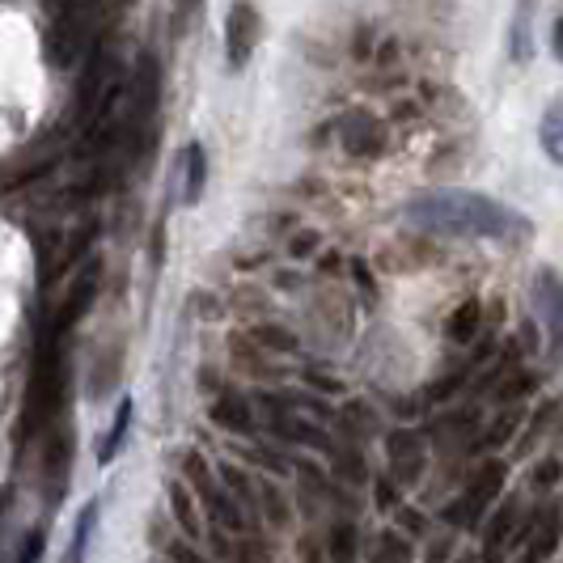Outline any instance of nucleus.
<instances>
[{"instance_id": "nucleus-1", "label": "nucleus", "mask_w": 563, "mask_h": 563, "mask_svg": "<svg viewBox=\"0 0 563 563\" xmlns=\"http://www.w3.org/2000/svg\"><path fill=\"white\" fill-rule=\"evenodd\" d=\"M407 221L423 233H441V238H483V242H500V246H526L534 238V225L508 208L500 199L479 196V191H423L407 203Z\"/></svg>"}, {"instance_id": "nucleus-2", "label": "nucleus", "mask_w": 563, "mask_h": 563, "mask_svg": "<svg viewBox=\"0 0 563 563\" xmlns=\"http://www.w3.org/2000/svg\"><path fill=\"white\" fill-rule=\"evenodd\" d=\"M505 479H508L505 462H496V457L479 462L475 475H471L466 487H462V496H457L453 505H445L441 521L453 526V530H479L483 517H487V508L496 505V496L505 492Z\"/></svg>"}, {"instance_id": "nucleus-3", "label": "nucleus", "mask_w": 563, "mask_h": 563, "mask_svg": "<svg viewBox=\"0 0 563 563\" xmlns=\"http://www.w3.org/2000/svg\"><path fill=\"white\" fill-rule=\"evenodd\" d=\"M517 538H526L521 563H547L555 555V547H560V538H563V505H542L534 517L517 530Z\"/></svg>"}, {"instance_id": "nucleus-4", "label": "nucleus", "mask_w": 563, "mask_h": 563, "mask_svg": "<svg viewBox=\"0 0 563 563\" xmlns=\"http://www.w3.org/2000/svg\"><path fill=\"white\" fill-rule=\"evenodd\" d=\"M98 284H102V263H98V258H89V263H85V272L77 276V284L68 288L64 306H59L56 318H52V335H47V343H59V339L77 327V318H81V313L89 310V301L98 297Z\"/></svg>"}, {"instance_id": "nucleus-5", "label": "nucleus", "mask_w": 563, "mask_h": 563, "mask_svg": "<svg viewBox=\"0 0 563 563\" xmlns=\"http://www.w3.org/2000/svg\"><path fill=\"white\" fill-rule=\"evenodd\" d=\"M530 301H534L538 322H542L547 335H551V347L560 352L563 347V276L560 272L542 267L534 276V284H530Z\"/></svg>"}, {"instance_id": "nucleus-6", "label": "nucleus", "mask_w": 563, "mask_h": 563, "mask_svg": "<svg viewBox=\"0 0 563 563\" xmlns=\"http://www.w3.org/2000/svg\"><path fill=\"white\" fill-rule=\"evenodd\" d=\"M254 43H258V13H254L251 0H238L225 18V56L229 68H246L254 56Z\"/></svg>"}, {"instance_id": "nucleus-7", "label": "nucleus", "mask_w": 563, "mask_h": 563, "mask_svg": "<svg viewBox=\"0 0 563 563\" xmlns=\"http://www.w3.org/2000/svg\"><path fill=\"white\" fill-rule=\"evenodd\" d=\"M339 141L352 157H377L386 148V123L368 111H347L339 123Z\"/></svg>"}, {"instance_id": "nucleus-8", "label": "nucleus", "mask_w": 563, "mask_h": 563, "mask_svg": "<svg viewBox=\"0 0 563 563\" xmlns=\"http://www.w3.org/2000/svg\"><path fill=\"white\" fill-rule=\"evenodd\" d=\"M423 432L420 428H390L386 432V450H390V466H395V479L402 487H411V483L423 475Z\"/></svg>"}, {"instance_id": "nucleus-9", "label": "nucleus", "mask_w": 563, "mask_h": 563, "mask_svg": "<svg viewBox=\"0 0 563 563\" xmlns=\"http://www.w3.org/2000/svg\"><path fill=\"white\" fill-rule=\"evenodd\" d=\"M475 432H479V416L475 411H462V416H441V420L428 428V441L441 453H457L475 441Z\"/></svg>"}, {"instance_id": "nucleus-10", "label": "nucleus", "mask_w": 563, "mask_h": 563, "mask_svg": "<svg viewBox=\"0 0 563 563\" xmlns=\"http://www.w3.org/2000/svg\"><path fill=\"white\" fill-rule=\"evenodd\" d=\"M272 428H276V437L292 441V445H310V450L335 453V441H331L322 428H313V423H306V420H292V416H288V407H284V411H276Z\"/></svg>"}, {"instance_id": "nucleus-11", "label": "nucleus", "mask_w": 563, "mask_h": 563, "mask_svg": "<svg viewBox=\"0 0 563 563\" xmlns=\"http://www.w3.org/2000/svg\"><path fill=\"white\" fill-rule=\"evenodd\" d=\"M68 466H73V437L59 432L56 441L47 445V457H43V475H47V487H52V500H59L64 487H68Z\"/></svg>"}, {"instance_id": "nucleus-12", "label": "nucleus", "mask_w": 563, "mask_h": 563, "mask_svg": "<svg viewBox=\"0 0 563 563\" xmlns=\"http://www.w3.org/2000/svg\"><path fill=\"white\" fill-rule=\"evenodd\" d=\"M208 420L217 423V428H225V432H251V428H254V411H251V402H246V398L217 395L212 411H208Z\"/></svg>"}, {"instance_id": "nucleus-13", "label": "nucleus", "mask_w": 563, "mask_h": 563, "mask_svg": "<svg viewBox=\"0 0 563 563\" xmlns=\"http://www.w3.org/2000/svg\"><path fill=\"white\" fill-rule=\"evenodd\" d=\"M530 22H534V0H517V18H512V30H508V56L517 64L534 56V34H530Z\"/></svg>"}, {"instance_id": "nucleus-14", "label": "nucleus", "mask_w": 563, "mask_h": 563, "mask_svg": "<svg viewBox=\"0 0 563 563\" xmlns=\"http://www.w3.org/2000/svg\"><path fill=\"white\" fill-rule=\"evenodd\" d=\"M479 327H483V306L479 301H462V306L450 313V322H445V335H450V343L466 347V343H475Z\"/></svg>"}, {"instance_id": "nucleus-15", "label": "nucleus", "mask_w": 563, "mask_h": 563, "mask_svg": "<svg viewBox=\"0 0 563 563\" xmlns=\"http://www.w3.org/2000/svg\"><path fill=\"white\" fill-rule=\"evenodd\" d=\"M327 555L335 563H356L361 560V530L352 521H335L327 534Z\"/></svg>"}, {"instance_id": "nucleus-16", "label": "nucleus", "mask_w": 563, "mask_h": 563, "mask_svg": "<svg viewBox=\"0 0 563 563\" xmlns=\"http://www.w3.org/2000/svg\"><path fill=\"white\" fill-rule=\"evenodd\" d=\"M538 141H542V153L563 166V102H551L547 114H542V123H538Z\"/></svg>"}, {"instance_id": "nucleus-17", "label": "nucleus", "mask_w": 563, "mask_h": 563, "mask_svg": "<svg viewBox=\"0 0 563 563\" xmlns=\"http://www.w3.org/2000/svg\"><path fill=\"white\" fill-rule=\"evenodd\" d=\"M183 162H187V187H183V203H199V196H203V183H208V157H203V144H187Z\"/></svg>"}, {"instance_id": "nucleus-18", "label": "nucleus", "mask_w": 563, "mask_h": 563, "mask_svg": "<svg viewBox=\"0 0 563 563\" xmlns=\"http://www.w3.org/2000/svg\"><path fill=\"white\" fill-rule=\"evenodd\" d=\"M98 500H89L81 508V517H77V530H73V542H68V551H64V563H85V551H89V538H93V521H98Z\"/></svg>"}, {"instance_id": "nucleus-19", "label": "nucleus", "mask_w": 563, "mask_h": 563, "mask_svg": "<svg viewBox=\"0 0 563 563\" xmlns=\"http://www.w3.org/2000/svg\"><path fill=\"white\" fill-rule=\"evenodd\" d=\"M128 428H132V398H123V402H119V416H114L111 432H107V437H102V445H98V462H111L114 453L123 450Z\"/></svg>"}, {"instance_id": "nucleus-20", "label": "nucleus", "mask_w": 563, "mask_h": 563, "mask_svg": "<svg viewBox=\"0 0 563 563\" xmlns=\"http://www.w3.org/2000/svg\"><path fill=\"white\" fill-rule=\"evenodd\" d=\"M416 560V551H411V542L395 530H386V534H377V547H373V560L368 563H411Z\"/></svg>"}, {"instance_id": "nucleus-21", "label": "nucleus", "mask_w": 563, "mask_h": 563, "mask_svg": "<svg viewBox=\"0 0 563 563\" xmlns=\"http://www.w3.org/2000/svg\"><path fill=\"white\" fill-rule=\"evenodd\" d=\"M251 339L254 347H267V352H297V335L292 331H284V327H276V322H258V327H251Z\"/></svg>"}, {"instance_id": "nucleus-22", "label": "nucleus", "mask_w": 563, "mask_h": 563, "mask_svg": "<svg viewBox=\"0 0 563 563\" xmlns=\"http://www.w3.org/2000/svg\"><path fill=\"white\" fill-rule=\"evenodd\" d=\"M221 479L229 483V492H233V500H238V505H251V512L258 508V487L251 483L246 471H238L233 462H221Z\"/></svg>"}, {"instance_id": "nucleus-23", "label": "nucleus", "mask_w": 563, "mask_h": 563, "mask_svg": "<svg viewBox=\"0 0 563 563\" xmlns=\"http://www.w3.org/2000/svg\"><path fill=\"white\" fill-rule=\"evenodd\" d=\"M555 416H560V402H542V407H538L534 423H530V428H526V437L517 441V457H526V453L534 450L538 441H542V432L555 423Z\"/></svg>"}, {"instance_id": "nucleus-24", "label": "nucleus", "mask_w": 563, "mask_h": 563, "mask_svg": "<svg viewBox=\"0 0 563 563\" xmlns=\"http://www.w3.org/2000/svg\"><path fill=\"white\" fill-rule=\"evenodd\" d=\"M258 505H263V512H267V521H272V526H280V530L292 521L288 500H284V492L276 487V483H258Z\"/></svg>"}, {"instance_id": "nucleus-25", "label": "nucleus", "mask_w": 563, "mask_h": 563, "mask_svg": "<svg viewBox=\"0 0 563 563\" xmlns=\"http://www.w3.org/2000/svg\"><path fill=\"white\" fill-rule=\"evenodd\" d=\"M169 508H174V517H178V526H183L187 534H199L196 500H191V492H187L183 483H174V487H169Z\"/></svg>"}, {"instance_id": "nucleus-26", "label": "nucleus", "mask_w": 563, "mask_h": 563, "mask_svg": "<svg viewBox=\"0 0 563 563\" xmlns=\"http://www.w3.org/2000/svg\"><path fill=\"white\" fill-rule=\"evenodd\" d=\"M331 462H335V475L343 483H352V487H361V483L368 479V466H365V457L356 450H335L331 453Z\"/></svg>"}, {"instance_id": "nucleus-27", "label": "nucleus", "mask_w": 563, "mask_h": 563, "mask_svg": "<svg viewBox=\"0 0 563 563\" xmlns=\"http://www.w3.org/2000/svg\"><path fill=\"white\" fill-rule=\"evenodd\" d=\"M534 386H538L534 373H512V377H508L505 386L496 390V402H517V398L534 395Z\"/></svg>"}, {"instance_id": "nucleus-28", "label": "nucleus", "mask_w": 563, "mask_h": 563, "mask_svg": "<svg viewBox=\"0 0 563 563\" xmlns=\"http://www.w3.org/2000/svg\"><path fill=\"white\" fill-rule=\"evenodd\" d=\"M343 428H347V432H356V437H368V432H377V423H373V411H368L365 402H347V407H343Z\"/></svg>"}, {"instance_id": "nucleus-29", "label": "nucleus", "mask_w": 563, "mask_h": 563, "mask_svg": "<svg viewBox=\"0 0 563 563\" xmlns=\"http://www.w3.org/2000/svg\"><path fill=\"white\" fill-rule=\"evenodd\" d=\"M517 420H521L517 411H508V416H500V423H492V432L483 437V445H505L508 437H512V428H517Z\"/></svg>"}, {"instance_id": "nucleus-30", "label": "nucleus", "mask_w": 563, "mask_h": 563, "mask_svg": "<svg viewBox=\"0 0 563 563\" xmlns=\"http://www.w3.org/2000/svg\"><path fill=\"white\" fill-rule=\"evenodd\" d=\"M38 555H43V530H30L22 551H18V563H38Z\"/></svg>"}, {"instance_id": "nucleus-31", "label": "nucleus", "mask_w": 563, "mask_h": 563, "mask_svg": "<svg viewBox=\"0 0 563 563\" xmlns=\"http://www.w3.org/2000/svg\"><path fill=\"white\" fill-rule=\"evenodd\" d=\"M398 526L407 534H428V521H423V512H416V508H398Z\"/></svg>"}, {"instance_id": "nucleus-32", "label": "nucleus", "mask_w": 563, "mask_h": 563, "mask_svg": "<svg viewBox=\"0 0 563 563\" xmlns=\"http://www.w3.org/2000/svg\"><path fill=\"white\" fill-rule=\"evenodd\" d=\"M398 479H382L377 483V508H398Z\"/></svg>"}, {"instance_id": "nucleus-33", "label": "nucleus", "mask_w": 563, "mask_h": 563, "mask_svg": "<svg viewBox=\"0 0 563 563\" xmlns=\"http://www.w3.org/2000/svg\"><path fill=\"white\" fill-rule=\"evenodd\" d=\"M560 475H563V466L555 462V457H551V462H542V466L534 471V487H551V483L560 479Z\"/></svg>"}, {"instance_id": "nucleus-34", "label": "nucleus", "mask_w": 563, "mask_h": 563, "mask_svg": "<svg viewBox=\"0 0 563 563\" xmlns=\"http://www.w3.org/2000/svg\"><path fill=\"white\" fill-rule=\"evenodd\" d=\"M246 457H251V462H263V466H267V471H276V475H284V471H288V462H284V457H276L272 450H251Z\"/></svg>"}, {"instance_id": "nucleus-35", "label": "nucleus", "mask_w": 563, "mask_h": 563, "mask_svg": "<svg viewBox=\"0 0 563 563\" xmlns=\"http://www.w3.org/2000/svg\"><path fill=\"white\" fill-rule=\"evenodd\" d=\"M457 386H462V377H457V373H453V377H441V382L428 390V402H441V398H450Z\"/></svg>"}, {"instance_id": "nucleus-36", "label": "nucleus", "mask_w": 563, "mask_h": 563, "mask_svg": "<svg viewBox=\"0 0 563 563\" xmlns=\"http://www.w3.org/2000/svg\"><path fill=\"white\" fill-rule=\"evenodd\" d=\"M428 563H450V534H441L428 542Z\"/></svg>"}, {"instance_id": "nucleus-37", "label": "nucleus", "mask_w": 563, "mask_h": 563, "mask_svg": "<svg viewBox=\"0 0 563 563\" xmlns=\"http://www.w3.org/2000/svg\"><path fill=\"white\" fill-rule=\"evenodd\" d=\"M313 246H318V233H297L288 251L297 254V258H306V254H313Z\"/></svg>"}, {"instance_id": "nucleus-38", "label": "nucleus", "mask_w": 563, "mask_h": 563, "mask_svg": "<svg viewBox=\"0 0 563 563\" xmlns=\"http://www.w3.org/2000/svg\"><path fill=\"white\" fill-rule=\"evenodd\" d=\"M306 382H313V390H327V395H335L339 390L335 377H322V373H306Z\"/></svg>"}, {"instance_id": "nucleus-39", "label": "nucleus", "mask_w": 563, "mask_h": 563, "mask_svg": "<svg viewBox=\"0 0 563 563\" xmlns=\"http://www.w3.org/2000/svg\"><path fill=\"white\" fill-rule=\"evenodd\" d=\"M551 52H555V59L563 64V18L555 22V30H551Z\"/></svg>"}, {"instance_id": "nucleus-40", "label": "nucleus", "mask_w": 563, "mask_h": 563, "mask_svg": "<svg viewBox=\"0 0 563 563\" xmlns=\"http://www.w3.org/2000/svg\"><path fill=\"white\" fill-rule=\"evenodd\" d=\"M352 272H356V284H361L365 292H373V276H368V267H365V263H352Z\"/></svg>"}, {"instance_id": "nucleus-41", "label": "nucleus", "mask_w": 563, "mask_h": 563, "mask_svg": "<svg viewBox=\"0 0 563 563\" xmlns=\"http://www.w3.org/2000/svg\"><path fill=\"white\" fill-rule=\"evenodd\" d=\"M174 563H203L191 547H174Z\"/></svg>"}, {"instance_id": "nucleus-42", "label": "nucleus", "mask_w": 563, "mask_h": 563, "mask_svg": "<svg viewBox=\"0 0 563 563\" xmlns=\"http://www.w3.org/2000/svg\"><path fill=\"white\" fill-rule=\"evenodd\" d=\"M301 560H306V563H322L318 547H313V538H306V542H301Z\"/></svg>"}, {"instance_id": "nucleus-43", "label": "nucleus", "mask_w": 563, "mask_h": 563, "mask_svg": "<svg viewBox=\"0 0 563 563\" xmlns=\"http://www.w3.org/2000/svg\"><path fill=\"white\" fill-rule=\"evenodd\" d=\"M457 563H483V555H466V560H457Z\"/></svg>"}]
</instances>
